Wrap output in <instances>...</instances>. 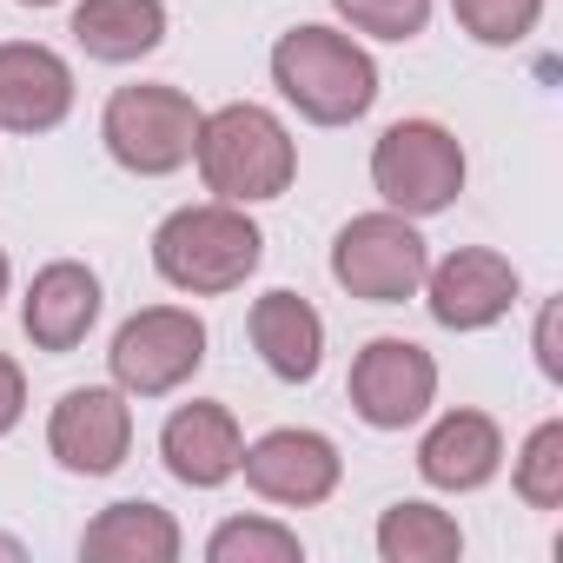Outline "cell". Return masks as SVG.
<instances>
[{"mask_svg":"<svg viewBox=\"0 0 563 563\" xmlns=\"http://www.w3.org/2000/svg\"><path fill=\"white\" fill-rule=\"evenodd\" d=\"M352 411L372 431H405L438 405V358L411 339H372L352 358Z\"/></svg>","mask_w":563,"mask_h":563,"instance_id":"obj_10","label":"cell"},{"mask_svg":"<svg viewBox=\"0 0 563 563\" xmlns=\"http://www.w3.org/2000/svg\"><path fill=\"white\" fill-rule=\"evenodd\" d=\"M186 550L173 510L146 504V497H126V504H107L87 530H80V556L87 563H173Z\"/></svg>","mask_w":563,"mask_h":563,"instance_id":"obj_17","label":"cell"},{"mask_svg":"<svg viewBox=\"0 0 563 563\" xmlns=\"http://www.w3.org/2000/svg\"><path fill=\"white\" fill-rule=\"evenodd\" d=\"M192 166L206 179L212 199L225 206H265L292 186L299 173V146L286 133L272 107L258 100H232V107H212L199 120V146H192Z\"/></svg>","mask_w":563,"mask_h":563,"instance_id":"obj_2","label":"cell"},{"mask_svg":"<svg viewBox=\"0 0 563 563\" xmlns=\"http://www.w3.org/2000/svg\"><path fill=\"white\" fill-rule=\"evenodd\" d=\"M464 146H457V133L451 126H438V120H398V126H385L378 133V146H372V186H378V199L391 206V212H405V219H438V212H451L457 206V192H464Z\"/></svg>","mask_w":563,"mask_h":563,"instance_id":"obj_6","label":"cell"},{"mask_svg":"<svg viewBox=\"0 0 563 563\" xmlns=\"http://www.w3.org/2000/svg\"><path fill=\"white\" fill-rule=\"evenodd\" d=\"M47 451L74 477H113L133 451V398L120 385H74L47 418Z\"/></svg>","mask_w":563,"mask_h":563,"instance_id":"obj_8","label":"cell"},{"mask_svg":"<svg viewBox=\"0 0 563 563\" xmlns=\"http://www.w3.org/2000/svg\"><path fill=\"white\" fill-rule=\"evenodd\" d=\"M239 477L265 497V504H286V510H312L339 490L345 477V457L325 431H306V424H278L265 431L258 444H245L239 457Z\"/></svg>","mask_w":563,"mask_h":563,"instance_id":"obj_9","label":"cell"},{"mask_svg":"<svg viewBox=\"0 0 563 563\" xmlns=\"http://www.w3.org/2000/svg\"><path fill=\"white\" fill-rule=\"evenodd\" d=\"M339 21L352 34H372V41H418L431 27V8L438 0H332Z\"/></svg>","mask_w":563,"mask_h":563,"instance_id":"obj_23","label":"cell"},{"mask_svg":"<svg viewBox=\"0 0 563 563\" xmlns=\"http://www.w3.org/2000/svg\"><path fill=\"white\" fill-rule=\"evenodd\" d=\"M199 107L192 93L166 87V80H140V87H120L100 113V140L113 153V166L140 173V179H166L179 166H192V146H199Z\"/></svg>","mask_w":563,"mask_h":563,"instance_id":"obj_4","label":"cell"},{"mask_svg":"<svg viewBox=\"0 0 563 563\" xmlns=\"http://www.w3.org/2000/svg\"><path fill=\"white\" fill-rule=\"evenodd\" d=\"M67 34L80 41L87 60H107V67L146 60L166 41V0H80Z\"/></svg>","mask_w":563,"mask_h":563,"instance_id":"obj_18","label":"cell"},{"mask_svg":"<svg viewBox=\"0 0 563 563\" xmlns=\"http://www.w3.org/2000/svg\"><path fill=\"white\" fill-rule=\"evenodd\" d=\"M14 8H60V0H14Z\"/></svg>","mask_w":563,"mask_h":563,"instance_id":"obj_28","label":"cell"},{"mask_svg":"<svg viewBox=\"0 0 563 563\" xmlns=\"http://www.w3.org/2000/svg\"><path fill=\"white\" fill-rule=\"evenodd\" d=\"M265 258V232L245 206H225V199H206V206H179L159 219L153 232V272L166 278L173 292H192V299H225L239 292L245 278L258 272Z\"/></svg>","mask_w":563,"mask_h":563,"instance_id":"obj_1","label":"cell"},{"mask_svg":"<svg viewBox=\"0 0 563 563\" xmlns=\"http://www.w3.org/2000/svg\"><path fill=\"white\" fill-rule=\"evenodd\" d=\"M21 418H27V378H21V365L8 352H0V438H8Z\"/></svg>","mask_w":563,"mask_h":563,"instance_id":"obj_24","label":"cell"},{"mask_svg":"<svg viewBox=\"0 0 563 563\" xmlns=\"http://www.w3.org/2000/svg\"><path fill=\"white\" fill-rule=\"evenodd\" d=\"M424 272H431V245H424L418 219H405L391 206L345 219L339 239H332V278L352 299H365V306H405V299H418Z\"/></svg>","mask_w":563,"mask_h":563,"instance_id":"obj_5","label":"cell"},{"mask_svg":"<svg viewBox=\"0 0 563 563\" xmlns=\"http://www.w3.org/2000/svg\"><path fill=\"white\" fill-rule=\"evenodd\" d=\"M504 471V431L490 411H444L424 438H418V477L431 490H484Z\"/></svg>","mask_w":563,"mask_h":563,"instance_id":"obj_15","label":"cell"},{"mask_svg":"<svg viewBox=\"0 0 563 563\" xmlns=\"http://www.w3.org/2000/svg\"><path fill=\"white\" fill-rule=\"evenodd\" d=\"M451 14L477 47H523L543 21V0H451Z\"/></svg>","mask_w":563,"mask_h":563,"instance_id":"obj_22","label":"cell"},{"mask_svg":"<svg viewBox=\"0 0 563 563\" xmlns=\"http://www.w3.org/2000/svg\"><path fill=\"white\" fill-rule=\"evenodd\" d=\"M510 484L530 510H563V418H543L523 438V451L510 464Z\"/></svg>","mask_w":563,"mask_h":563,"instance_id":"obj_21","label":"cell"},{"mask_svg":"<svg viewBox=\"0 0 563 563\" xmlns=\"http://www.w3.org/2000/svg\"><path fill=\"white\" fill-rule=\"evenodd\" d=\"M537 365H543L550 385L563 378V358H556V299H543V312H537Z\"/></svg>","mask_w":563,"mask_h":563,"instance_id":"obj_25","label":"cell"},{"mask_svg":"<svg viewBox=\"0 0 563 563\" xmlns=\"http://www.w3.org/2000/svg\"><path fill=\"white\" fill-rule=\"evenodd\" d=\"M8 278H14V265H8V252H0V299H8Z\"/></svg>","mask_w":563,"mask_h":563,"instance_id":"obj_27","label":"cell"},{"mask_svg":"<svg viewBox=\"0 0 563 563\" xmlns=\"http://www.w3.org/2000/svg\"><path fill=\"white\" fill-rule=\"evenodd\" d=\"M245 332H252V352H258V365L272 378H286V385H312L319 378V365H325V319H319L312 299L278 286V292L252 299Z\"/></svg>","mask_w":563,"mask_h":563,"instance_id":"obj_16","label":"cell"},{"mask_svg":"<svg viewBox=\"0 0 563 563\" xmlns=\"http://www.w3.org/2000/svg\"><path fill=\"white\" fill-rule=\"evenodd\" d=\"M21 325H27L34 352H54V358L80 352L87 332L100 325V278H93V265H80V258L41 265L27 299H21Z\"/></svg>","mask_w":563,"mask_h":563,"instance_id":"obj_14","label":"cell"},{"mask_svg":"<svg viewBox=\"0 0 563 563\" xmlns=\"http://www.w3.org/2000/svg\"><path fill=\"white\" fill-rule=\"evenodd\" d=\"M74 113V67L41 41H0V133H54Z\"/></svg>","mask_w":563,"mask_h":563,"instance_id":"obj_13","label":"cell"},{"mask_svg":"<svg viewBox=\"0 0 563 563\" xmlns=\"http://www.w3.org/2000/svg\"><path fill=\"white\" fill-rule=\"evenodd\" d=\"M239 457H245V431L225 405L212 398H192L179 405L166 424H159V464L186 484V490H219L239 477Z\"/></svg>","mask_w":563,"mask_h":563,"instance_id":"obj_12","label":"cell"},{"mask_svg":"<svg viewBox=\"0 0 563 563\" xmlns=\"http://www.w3.org/2000/svg\"><path fill=\"white\" fill-rule=\"evenodd\" d=\"M424 312L444 325V332H490L510 306H517V265L490 245H457L444 252L431 272H424Z\"/></svg>","mask_w":563,"mask_h":563,"instance_id":"obj_11","label":"cell"},{"mask_svg":"<svg viewBox=\"0 0 563 563\" xmlns=\"http://www.w3.org/2000/svg\"><path fill=\"white\" fill-rule=\"evenodd\" d=\"M199 365H206V319L186 306H146L107 345V372L126 398H166Z\"/></svg>","mask_w":563,"mask_h":563,"instance_id":"obj_7","label":"cell"},{"mask_svg":"<svg viewBox=\"0 0 563 563\" xmlns=\"http://www.w3.org/2000/svg\"><path fill=\"white\" fill-rule=\"evenodd\" d=\"M378 556L385 563H457L464 556V530L451 510L424 504V497H405L378 517Z\"/></svg>","mask_w":563,"mask_h":563,"instance_id":"obj_19","label":"cell"},{"mask_svg":"<svg viewBox=\"0 0 563 563\" xmlns=\"http://www.w3.org/2000/svg\"><path fill=\"white\" fill-rule=\"evenodd\" d=\"M272 87L312 126H352L378 107V60L339 27H292L272 47Z\"/></svg>","mask_w":563,"mask_h":563,"instance_id":"obj_3","label":"cell"},{"mask_svg":"<svg viewBox=\"0 0 563 563\" xmlns=\"http://www.w3.org/2000/svg\"><path fill=\"white\" fill-rule=\"evenodd\" d=\"M0 556H8V563H27V543H21V537H0Z\"/></svg>","mask_w":563,"mask_h":563,"instance_id":"obj_26","label":"cell"},{"mask_svg":"<svg viewBox=\"0 0 563 563\" xmlns=\"http://www.w3.org/2000/svg\"><path fill=\"white\" fill-rule=\"evenodd\" d=\"M299 556H306L299 530L272 517H232L206 537V563H299Z\"/></svg>","mask_w":563,"mask_h":563,"instance_id":"obj_20","label":"cell"}]
</instances>
